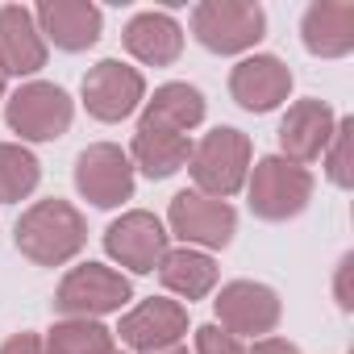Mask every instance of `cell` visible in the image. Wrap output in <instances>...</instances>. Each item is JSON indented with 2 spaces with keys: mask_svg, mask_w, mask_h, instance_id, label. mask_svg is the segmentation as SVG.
<instances>
[{
  "mask_svg": "<svg viewBox=\"0 0 354 354\" xmlns=\"http://www.w3.org/2000/svg\"><path fill=\"white\" fill-rule=\"evenodd\" d=\"M38 180H42L38 158L17 142H0V205L26 201L38 188Z\"/></svg>",
  "mask_w": 354,
  "mask_h": 354,
  "instance_id": "obj_23",
  "label": "cell"
},
{
  "mask_svg": "<svg viewBox=\"0 0 354 354\" xmlns=\"http://www.w3.org/2000/svg\"><path fill=\"white\" fill-rule=\"evenodd\" d=\"M196 354H246L242 342L234 333H225L221 325H201L196 329Z\"/></svg>",
  "mask_w": 354,
  "mask_h": 354,
  "instance_id": "obj_25",
  "label": "cell"
},
{
  "mask_svg": "<svg viewBox=\"0 0 354 354\" xmlns=\"http://www.w3.org/2000/svg\"><path fill=\"white\" fill-rule=\"evenodd\" d=\"M46 67V38L30 9L0 5V71L5 75H34Z\"/></svg>",
  "mask_w": 354,
  "mask_h": 354,
  "instance_id": "obj_15",
  "label": "cell"
},
{
  "mask_svg": "<svg viewBox=\"0 0 354 354\" xmlns=\"http://www.w3.org/2000/svg\"><path fill=\"white\" fill-rule=\"evenodd\" d=\"M250 188V213L263 221H288L296 213H304V205L313 201V175L296 162H288L283 154H267L254 162V171L246 175Z\"/></svg>",
  "mask_w": 354,
  "mask_h": 354,
  "instance_id": "obj_3",
  "label": "cell"
},
{
  "mask_svg": "<svg viewBox=\"0 0 354 354\" xmlns=\"http://www.w3.org/2000/svg\"><path fill=\"white\" fill-rule=\"evenodd\" d=\"M333 125H337V121H333V109H329L325 100H317V96L296 100V104L288 109V117L279 121V146H283V158L296 162V167L321 158L325 146H329V138H333Z\"/></svg>",
  "mask_w": 354,
  "mask_h": 354,
  "instance_id": "obj_14",
  "label": "cell"
},
{
  "mask_svg": "<svg viewBox=\"0 0 354 354\" xmlns=\"http://www.w3.org/2000/svg\"><path fill=\"white\" fill-rule=\"evenodd\" d=\"M142 96H146L142 71L117 59H104L84 75V104L96 121H125L142 104Z\"/></svg>",
  "mask_w": 354,
  "mask_h": 354,
  "instance_id": "obj_11",
  "label": "cell"
},
{
  "mask_svg": "<svg viewBox=\"0 0 354 354\" xmlns=\"http://www.w3.org/2000/svg\"><path fill=\"white\" fill-rule=\"evenodd\" d=\"M304 46L321 59H342L354 50V5L350 0H317L304 13Z\"/></svg>",
  "mask_w": 354,
  "mask_h": 354,
  "instance_id": "obj_17",
  "label": "cell"
},
{
  "mask_svg": "<svg viewBox=\"0 0 354 354\" xmlns=\"http://www.w3.org/2000/svg\"><path fill=\"white\" fill-rule=\"evenodd\" d=\"M133 162L150 175V180H167L180 167H188L192 158V142L184 133H171V129H154V125H138L133 146H129Z\"/></svg>",
  "mask_w": 354,
  "mask_h": 354,
  "instance_id": "obj_20",
  "label": "cell"
},
{
  "mask_svg": "<svg viewBox=\"0 0 354 354\" xmlns=\"http://www.w3.org/2000/svg\"><path fill=\"white\" fill-rule=\"evenodd\" d=\"M350 146H354V121L350 117H342L337 125H333V138H329V158H325V171H329V180L337 184V188H350L354 184V167H350Z\"/></svg>",
  "mask_w": 354,
  "mask_h": 354,
  "instance_id": "obj_24",
  "label": "cell"
},
{
  "mask_svg": "<svg viewBox=\"0 0 354 354\" xmlns=\"http://www.w3.org/2000/svg\"><path fill=\"white\" fill-rule=\"evenodd\" d=\"M292 92V71L283 59L275 55H254V59H242L234 71H230V96L246 109V113H271L288 100Z\"/></svg>",
  "mask_w": 354,
  "mask_h": 354,
  "instance_id": "obj_13",
  "label": "cell"
},
{
  "mask_svg": "<svg viewBox=\"0 0 354 354\" xmlns=\"http://www.w3.org/2000/svg\"><path fill=\"white\" fill-rule=\"evenodd\" d=\"M0 354H46V350H42L38 333H13L5 346H0Z\"/></svg>",
  "mask_w": 354,
  "mask_h": 354,
  "instance_id": "obj_26",
  "label": "cell"
},
{
  "mask_svg": "<svg viewBox=\"0 0 354 354\" xmlns=\"http://www.w3.org/2000/svg\"><path fill=\"white\" fill-rule=\"evenodd\" d=\"M5 80H9V75H5V71H0V96H5Z\"/></svg>",
  "mask_w": 354,
  "mask_h": 354,
  "instance_id": "obj_30",
  "label": "cell"
},
{
  "mask_svg": "<svg viewBox=\"0 0 354 354\" xmlns=\"http://www.w3.org/2000/svg\"><path fill=\"white\" fill-rule=\"evenodd\" d=\"M125 50L146 63V67H171L184 50V30L175 17L167 13H138L129 26H125Z\"/></svg>",
  "mask_w": 354,
  "mask_h": 354,
  "instance_id": "obj_18",
  "label": "cell"
},
{
  "mask_svg": "<svg viewBox=\"0 0 354 354\" xmlns=\"http://www.w3.org/2000/svg\"><path fill=\"white\" fill-rule=\"evenodd\" d=\"M133 296L129 279L104 263H84L75 271L63 275L59 292H55V308L63 317H84V321H96L104 313H117L125 300Z\"/></svg>",
  "mask_w": 354,
  "mask_h": 354,
  "instance_id": "obj_6",
  "label": "cell"
},
{
  "mask_svg": "<svg viewBox=\"0 0 354 354\" xmlns=\"http://www.w3.org/2000/svg\"><path fill=\"white\" fill-rule=\"evenodd\" d=\"M246 354H300L292 342H283V337H259Z\"/></svg>",
  "mask_w": 354,
  "mask_h": 354,
  "instance_id": "obj_28",
  "label": "cell"
},
{
  "mask_svg": "<svg viewBox=\"0 0 354 354\" xmlns=\"http://www.w3.org/2000/svg\"><path fill=\"white\" fill-rule=\"evenodd\" d=\"M13 242L17 250L38 263V267H63L71 263L84 242H88V221L75 205L50 196V201H38L21 213V221L13 225Z\"/></svg>",
  "mask_w": 354,
  "mask_h": 354,
  "instance_id": "obj_1",
  "label": "cell"
},
{
  "mask_svg": "<svg viewBox=\"0 0 354 354\" xmlns=\"http://www.w3.org/2000/svg\"><path fill=\"white\" fill-rule=\"evenodd\" d=\"M75 188L96 209H117L133 196V162L121 146L96 142L75 158Z\"/></svg>",
  "mask_w": 354,
  "mask_h": 354,
  "instance_id": "obj_8",
  "label": "cell"
},
{
  "mask_svg": "<svg viewBox=\"0 0 354 354\" xmlns=\"http://www.w3.org/2000/svg\"><path fill=\"white\" fill-rule=\"evenodd\" d=\"M188 171H192L201 196H213V201L234 196L246 184V175H250V138L242 129L217 125L213 133H205L192 146Z\"/></svg>",
  "mask_w": 354,
  "mask_h": 354,
  "instance_id": "obj_2",
  "label": "cell"
},
{
  "mask_svg": "<svg viewBox=\"0 0 354 354\" xmlns=\"http://www.w3.org/2000/svg\"><path fill=\"white\" fill-rule=\"evenodd\" d=\"M75 104L59 84H21L9 104H5V121L13 133H21L26 142H55L71 129Z\"/></svg>",
  "mask_w": 354,
  "mask_h": 354,
  "instance_id": "obj_5",
  "label": "cell"
},
{
  "mask_svg": "<svg viewBox=\"0 0 354 354\" xmlns=\"http://www.w3.org/2000/svg\"><path fill=\"white\" fill-rule=\"evenodd\" d=\"M113 354H121V350H113Z\"/></svg>",
  "mask_w": 354,
  "mask_h": 354,
  "instance_id": "obj_31",
  "label": "cell"
},
{
  "mask_svg": "<svg viewBox=\"0 0 354 354\" xmlns=\"http://www.w3.org/2000/svg\"><path fill=\"white\" fill-rule=\"evenodd\" d=\"M158 279L167 292L184 296V300H205L213 288H217V263L192 246L184 250H167L162 263H158Z\"/></svg>",
  "mask_w": 354,
  "mask_h": 354,
  "instance_id": "obj_21",
  "label": "cell"
},
{
  "mask_svg": "<svg viewBox=\"0 0 354 354\" xmlns=\"http://www.w3.org/2000/svg\"><path fill=\"white\" fill-rule=\"evenodd\" d=\"M217 308V321L225 333L234 337H267L275 325H279V296L267 288V283H254V279H234L217 292L213 300Z\"/></svg>",
  "mask_w": 354,
  "mask_h": 354,
  "instance_id": "obj_9",
  "label": "cell"
},
{
  "mask_svg": "<svg viewBox=\"0 0 354 354\" xmlns=\"http://www.w3.org/2000/svg\"><path fill=\"white\" fill-rule=\"evenodd\" d=\"M167 238L171 234L162 230V221L154 213L133 209V213L117 217L104 230V250H109L113 263H121V267H129L138 275H150V271H158V263L167 254Z\"/></svg>",
  "mask_w": 354,
  "mask_h": 354,
  "instance_id": "obj_10",
  "label": "cell"
},
{
  "mask_svg": "<svg viewBox=\"0 0 354 354\" xmlns=\"http://www.w3.org/2000/svg\"><path fill=\"white\" fill-rule=\"evenodd\" d=\"M158 354H188V346H171V350H158Z\"/></svg>",
  "mask_w": 354,
  "mask_h": 354,
  "instance_id": "obj_29",
  "label": "cell"
},
{
  "mask_svg": "<svg viewBox=\"0 0 354 354\" xmlns=\"http://www.w3.org/2000/svg\"><path fill=\"white\" fill-rule=\"evenodd\" d=\"M267 30V17L250 0H205L192 9V34L213 55H242Z\"/></svg>",
  "mask_w": 354,
  "mask_h": 354,
  "instance_id": "obj_4",
  "label": "cell"
},
{
  "mask_svg": "<svg viewBox=\"0 0 354 354\" xmlns=\"http://www.w3.org/2000/svg\"><path fill=\"white\" fill-rule=\"evenodd\" d=\"M42 38H50L59 50H88L100 38V9L88 0H42L34 13Z\"/></svg>",
  "mask_w": 354,
  "mask_h": 354,
  "instance_id": "obj_16",
  "label": "cell"
},
{
  "mask_svg": "<svg viewBox=\"0 0 354 354\" xmlns=\"http://www.w3.org/2000/svg\"><path fill=\"white\" fill-rule=\"evenodd\" d=\"M121 342L142 350V354H158V350H171L180 346L184 333H188V308L180 300H162V296H150L142 300L138 308H129L121 317Z\"/></svg>",
  "mask_w": 354,
  "mask_h": 354,
  "instance_id": "obj_12",
  "label": "cell"
},
{
  "mask_svg": "<svg viewBox=\"0 0 354 354\" xmlns=\"http://www.w3.org/2000/svg\"><path fill=\"white\" fill-rule=\"evenodd\" d=\"M167 225H171L175 238H184V246L225 250L234 242L238 213L225 201H213V196H201V192H180V196H171Z\"/></svg>",
  "mask_w": 354,
  "mask_h": 354,
  "instance_id": "obj_7",
  "label": "cell"
},
{
  "mask_svg": "<svg viewBox=\"0 0 354 354\" xmlns=\"http://www.w3.org/2000/svg\"><path fill=\"white\" fill-rule=\"evenodd\" d=\"M201 121H205V96L192 84H162L142 109V125L171 129V133H188Z\"/></svg>",
  "mask_w": 354,
  "mask_h": 354,
  "instance_id": "obj_19",
  "label": "cell"
},
{
  "mask_svg": "<svg viewBox=\"0 0 354 354\" xmlns=\"http://www.w3.org/2000/svg\"><path fill=\"white\" fill-rule=\"evenodd\" d=\"M350 267H354V254H346L342 267H337V304H342L346 313L354 308V296H350Z\"/></svg>",
  "mask_w": 354,
  "mask_h": 354,
  "instance_id": "obj_27",
  "label": "cell"
},
{
  "mask_svg": "<svg viewBox=\"0 0 354 354\" xmlns=\"http://www.w3.org/2000/svg\"><path fill=\"white\" fill-rule=\"evenodd\" d=\"M46 354H113V333L100 321H84V317H67L55 321L50 333L42 337Z\"/></svg>",
  "mask_w": 354,
  "mask_h": 354,
  "instance_id": "obj_22",
  "label": "cell"
}]
</instances>
